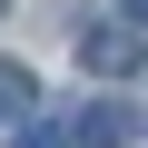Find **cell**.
<instances>
[{"label": "cell", "instance_id": "6da1fadb", "mask_svg": "<svg viewBox=\"0 0 148 148\" xmlns=\"http://www.w3.org/2000/svg\"><path fill=\"white\" fill-rule=\"evenodd\" d=\"M79 59L99 69V79H128V69H138V30H119V20H99V30H79Z\"/></svg>", "mask_w": 148, "mask_h": 148}, {"label": "cell", "instance_id": "7a4b0ae2", "mask_svg": "<svg viewBox=\"0 0 148 148\" xmlns=\"http://www.w3.org/2000/svg\"><path fill=\"white\" fill-rule=\"evenodd\" d=\"M128 138H138V119H128L119 99H99V109L69 119V148H128Z\"/></svg>", "mask_w": 148, "mask_h": 148}, {"label": "cell", "instance_id": "3957f363", "mask_svg": "<svg viewBox=\"0 0 148 148\" xmlns=\"http://www.w3.org/2000/svg\"><path fill=\"white\" fill-rule=\"evenodd\" d=\"M30 109H40V79H30L20 59H0V128H10V119H30Z\"/></svg>", "mask_w": 148, "mask_h": 148}, {"label": "cell", "instance_id": "277c9868", "mask_svg": "<svg viewBox=\"0 0 148 148\" xmlns=\"http://www.w3.org/2000/svg\"><path fill=\"white\" fill-rule=\"evenodd\" d=\"M10 148H69V128H59V119H30V128H20Z\"/></svg>", "mask_w": 148, "mask_h": 148}, {"label": "cell", "instance_id": "5b68a950", "mask_svg": "<svg viewBox=\"0 0 148 148\" xmlns=\"http://www.w3.org/2000/svg\"><path fill=\"white\" fill-rule=\"evenodd\" d=\"M128 20H148V0H128Z\"/></svg>", "mask_w": 148, "mask_h": 148}]
</instances>
